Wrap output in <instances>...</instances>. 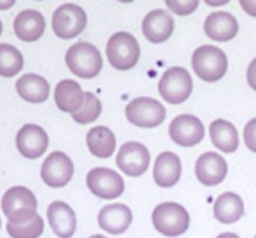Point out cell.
Here are the masks:
<instances>
[{
    "mask_svg": "<svg viewBox=\"0 0 256 238\" xmlns=\"http://www.w3.org/2000/svg\"><path fill=\"white\" fill-rule=\"evenodd\" d=\"M86 145L94 156L110 158L116 149V138L106 126H97L86 134Z\"/></svg>",
    "mask_w": 256,
    "mask_h": 238,
    "instance_id": "obj_25",
    "label": "cell"
},
{
    "mask_svg": "<svg viewBox=\"0 0 256 238\" xmlns=\"http://www.w3.org/2000/svg\"><path fill=\"white\" fill-rule=\"evenodd\" d=\"M0 34H2V20H0Z\"/></svg>",
    "mask_w": 256,
    "mask_h": 238,
    "instance_id": "obj_38",
    "label": "cell"
},
{
    "mask_svg": "<svg viewBox=\"0 0 256 238\" xmlns=\"http://www.w3.org/2000/svg\"><path fill=\"white\" fill-rule=\"evenodd\" d=\"M106 54L110 64L116 70H129L140 60V43L129 32H115L108 40Z\"/></svg>",
    "mask_w": 256,
    "mask_h": 238,
    "instance_id": "obj_4",
    "label": "cell"
},
{
    "mask_svg": "<svg viewBox=\"0 0 256 238\" xmlns=\"http://www.w3.org/2000/svg\"><path fill=\"white\" fill-rule=\"evenodd\" d=\"M154 183L162 188H170L174 184H178V181L181 179V160L178 154L166 150L162 152L156 162H154V170H152Z\"/></svg>",
    "mask_w": 256,
    "mask_h": 238,
    "instance_id": "obj_16",
    "label": "cell"
},
{
    "mask_svg": "<svg viewBox=\"0 0 256 238\" xmlns=\"http://www.w3.org/2000/svg\"><path fill=\"white\" fill-rule=\"evenodd\" d=\"M16 0H0V11H8L14 6Z\"/></svg>",
    "mask_w": 256,
    "mask_h": 238,
    "instance_id": "obj_33",
    "label": "cell"
},
{
    "mask_svg": "<svg viewBox=\"0 0 256 238\" xmlns=\"http://www.w3.org/2000/svg\"><path fill=\"white\" fill-rule=\"evenodd\" d=\"M84 27L86 13L77 4H63L52 14V30L61 40L76 38L84 30Z\"/></svg>",
    "mask_w": 256,
    "mask_h": 238,
    "instance_id": "obj_8",
    "label": "cell"
},
{
    "mask_svg": "<svg viewBox=\"0 0 256 238\" xmlns=\"http://www.w3.org/2000/svg\"><path fill=\"white\" fill-rule=\"evenodd\" d=\"M238 2H240V8H242L249 16L256 18V0H238Z\"/></svg>",
    "mask_w": 256,
    "mask_h": 238,
    "instance_id": "obj_31",
    "label": "cell"
},
{
    "mask_svg": "<svg viewBox=\"0 0 256 238\" xmlns=\"http://www.w3.org/2000/svg\"><path fill=\"white\" fill-rule=\"evenodd\" d=\"M244 142L248 145V149L256 152V118L249 120L244 128Z\"/></svg>",
    "mask_w": 256,
    "mask_h": 238,
    "instance_id": "obj_30",
    "label": "cell"
},
{
    "mask_svg": "<svg viewBox=\"0 0 256 238\" xmlns=\"http://www.w3.org/2000/svg\"><path fill=\"white\" fill-rule=\"evenodd\" d=\"M90 238H106V236H102V234H94V236H90Z\"/></svg>",
    "mask_w": 256,
    "mask_h": 238,
    "instance_id": "obj_36",
    "label": "cell"
},
{
    "mask_svg": "<svg viewBox=\"0 0 256 238\" xmlns=\"http://www.w3.org/2000/svg\"><path fill=\"white\" fill-rule=\"evenodd\" d=\"M24 68V56L9 43H0V76L13 77Z\"/></svg>",
    "mask_w": 256,
    "mask_h": 238,
    "instance_id": "obj_26",
    "label": "cell"
},
{
    "mask_svg": "<svg viewBox=\"0 0 256 238\" xmlns=\"http://www.w3.org/2000/svg\"><path fill=\"white\" fill-rule=\"evenodd\" d=\"M118 2H126V4H129V2H132V0H118Z\"/></svg>",
    "mask_w": 256,
    "mask_h": 238,
    "instance_id": "obj_37",
    "label": "cell"
},
{
    "mask_svg": "<svg viewBox=\"0 0 256 238\" xmlns=\"http://www.w3.org/2000/svg\"><path fill=\"white\" fill-rule=\"evenodd\" d=\"M248 82L256 92V58L251 61V64H249V68H248Z\"/></svg>",
    "mask_w": 256,
    "mask_h": 238,
    "instance_id": "obj_32",
    "label": "cell"
},
{
    "mask_svg": "<svg viewBox=\"0 0 256 238\" xmlns=\"http://www.w3.org/2000/svg\"><path fill=\"white\" fill-rule=\"evenodd\" d=\"M197 181L206 186L220 184L228 176V163L218 152H202L196 163Z\"/></svg>",
    "mask_w": 256,
    "mask_h": 238,
    "instance_id": "obj_13",
    "label": "cell"
},
{
    "mask_svg": "<svg viewBox=\"0 0 256 238\" xmlns=\"http://www.w3.org/2000/svg\"><path fill=\"white\" fill-rule=\"evenodd\" d=\"M160 95L165 98L168 104H181L192 95L194 81L192 76L188 74L186 68L172 66L165 70L158 82Z\"/></svg>",
    "mask_w": 256,
    "mask_h": 238,
    "instance_id": "obj_5",
    "label": "cell"
},
{
    "mask_svg": "<svg viewBox=\"0 0 256 238\" xmlns=\"http://www.w3.org/2000/svg\"><path fill=\"white\" fill-rule=\"evenodd\" d=\"M254 238H256V236H254Z\"/></svg>",
    "mask_w": 256,
    "mask_h": 238,
    "instance_id": "obj_39",
    "label": "cell"
},
{
    "mask_svg": "<svg viewBox=\"0 0 256 238\" xmlns=\"http://www.w3.org/2000/svg\"><path fill=\"white\" fill-rule=\"evenodd\" d=\"M54 100L58 110L64 111L74 115L76 111H79V108L84 102V92L81 90L79 82L72 81V79H64L60 81L54 88Z\"/></svg>",
    "mask_w": 256,
    "mask_h": 238,
    "instance_id": "obj_21",
    "label": "cell"
},
{
    "mask_svg": "<svg viewBox=\"0 0 256 238\" xmlns=\"http://www.w3.org/2000/svg\"><path fill=\"white\" fill-rule=\"evenodd\" d=\"M204 32L208 38L215 40V42H230L238 32V22L231 13L215 11L206 16Z\"/></svg>",
    "mask_w": 256,
    "mask_h": 238,
    "instance_id": "obj_17",
    "label": "cell"
},
{
    "mask_svg": "<svg viewBox=\"0 0 256 238\" xmlns=\"http://www.w3.org/2000/svg\"><path fill=\"white\" fill-rule=\"evenodd\" d=\"M86 184L94 196L100 199H115L124 194V179L115 170L106 166L92 168L86 176Z\"/></svg>",
    "mask_w": 256,
    "mask_h": 238,
    "instance_id": "obj_9",
    "label": "cell"
},
{
    "mask_svg": "<svg viewBox=\"0 0 256 238\" xmlns=\"http://www.w3.org/2000/svg\"><path fill=\"white\" fill-rule=\"evenodd\" d=\"M150 154L140 142H126L116 154V166L129 178H138L149 168Z\"/></svg>",
    "mask_w": 256,
    "mask_h": 238,
    "instance_id": "obj_10",
    "label": "cell"
},
{
    "mask_svg": "<svg viewBox=\"0 0 256 238\" xmlns=\"http://www.w3.org/2000/svg\"><path fill=\"white\" fill-rule=\"evenodd\" d=\"M48 224L60 238H72L76 233V213L63 200H54L47 210Z\"/></svg>",
    "mask_w": 256,
    "mask_h": 238,
    "instance_id": "obj_18",
    "label": "cell"
},
{
    "mask_svg": "<svg viewBox=\"0 0 256 238\" xmlns=\"http://www.w3.org/2000/svg\"><path fill=\"white\" fill-rule=\"evenodd\" d=\"M204 2H206L208 6H212V8H220V6L228 4L230 0H204Z\"/></svg>",
    "mask_w": 256,
    "mask_h": 238,
    "instance_id": "obj_34",
    "label": "cell"
},
{
    "mask_svg": "<svg viewBox=\"0 0 256 238\" xmlns=\"http://www.w3.org/2000/svg\"><path fill=\"white\" fill-rule=\"evenodd\" d=\"M166 8L180 16H188L199 8V0H165Z\"/></svg>",
    "mask_w": 256,
    "mask_h": 238,
    "instance_id": "obj_29",
    "label": "cell"
},
{
    "mask_svg": "<svg viewBox=\"0 0 256 238\" xmlns=\"http://www.w3.org/2000/svg\"><path fill=\"white\" fill-rule=\"evenodd\" d=\"M126 116H128L129 124L138 126V128H158L165 120L166 110L156 98L138 97L132 98L126 106Z\"/></svg>",
    "mask_w": 256,
    "mask_h": 238,
    "instance_id": "obj_6",
    "label": "cell"
},
{
    "mask_svg": "<svg viewBox=\"0 0 256 238\" xmlns=\"http://www.w3.org/2000/svg\"><path fill=\"white\" fill-rule=\"evenodd\" d=\"M132 222V213L126 204H110L98 212V226L106 233L122 234Z\"/></svg>",
    "mask_w": 256,
    "mask_h": 238,
    "instance_id": "obj_19",
    "label": "cell"
},
{
    "mask_svg": "<svg viewBox=\"0 0 256 238\" xmlns=\"http://www.w3.org/2000/svg\"><path fill=\"white\" fill-rule=\"evenodd\" d=\"M210 138L215 149H218L220 152L230 154L238 149V131L228 120L218 118L210 124Z\"/></svg>",
    "mask_w": 256,
    "mask_h": 238,
    "instance_id": "obj_22",
    "label": "cell"
},
{
    "mask_svg": "<svg viewBox=\"0 0 256 238\" xmlns=\"http://www.w3.org/2000/svg\"><path fill=\"white\" fill-rule=\"evenodd\" d=\"M70 72L82 79H94L102 68V56L95 45L88 42H79L66 50L64 56Z\"/></svg>",
    "mask_w": 256,
    "mask_h": 238,
    "instance_id": "obj_1",
    "label": "cell"
},
{
    "mask_svg": "<svg viewBox=\"0 0 256 238\" xmlns=\"http://www.w3.org/2000/svg\"><path fill=\"white\" fill-rule=\"evenodd\" d=\"M16 92L22 98L32 104L45 102L50 95V86L38 74H26L16 81Z\"/></svg>",
    "mask_w": 256,
    "mask_h": 238,
    "instance_id": "obj_23",
    "label": "cell"
},
{
    "mask_svg": "<svg viewBox=\"0 0 256 238\" xmlns=\"http://www.w3.org/2000/svg\"><path fill=\"white\" fill-rule=\"evenodd\" d=\"M192 68L201 81H220L228 72L226 52L214 45H201L192 56Z\"/></svg>",
    "mask_w": 256,
    "mask_h": 238,
    "instance_id": "obj_2",
    "label": "cell"
},
{
    "mask_svg": "<svg viewBox=\"0 0 256 238\" xmlns=\"http://www.w3.org/2000/svg\"><path fill=\"white\" fill-rule=\"evenodd\" d=\"M16 147L22 156L36 160L47 150L48 136L45 129L36 126V124H26L16 134Z\"/></svg>",
    "mask_w": 256,
    "mask_h": 238,
    "instance_id": "obj_14",
    "label": "cell"
},
{
    "mask_svg": "<svg viewBox=\"0 0 256 238\" xmlns=\"http://www.w3.org/2000/svg\"><path fill=\"white\" fill-rule=\"evenodd\" d=\"M102 111V104L97 98V95H94L92 92H84V102L79 108V111H76L72 115V118L77 124H92L100 116Z\"/></svg>",
    "mask_w": 256,
    "mask_h": 238,
    "instance_id": "obj_28",
    "label": "cell"
},
{
    "mask_svg": "<svg viewBox=\"0 0 256 238\" xmlns=\"http://www.w3.org/2000/svg\"><path fill=\"white\" fill-rule=\"evenodd\" d=\"M142 32L150 43H163L174 32V18L165 9H154L142 22Z\"/></svg>",
    "mask_w": 256,
    "mask_h": 238,
    "instance_id": "obj_15",
    "label": "cell"
},
{
    "mask_svg": "<svg viewBox=\"0 0 256 238\" xmlns=\"http://www.w3.org/2000/svg\"><path fill=\"white\" fill-rule=\"evenodd\" d=\"M8 233L11 238H40L43 233V220L38 213L26 220H8Z\"/></svg>",
    "mask_w": 256,
    "mask_h": 238,
    "instance_id": "obj_27",
    "label": "cell"
},
{
    "mask_svg": "<svg viewBox=\"0 0 256 238\" xmlns=\"http://www.w3.org/2000/svg\"><path fill=\"white\" fill-rule=\"evenodd\" d=\"M13 29L16 38L22 42H36L45 32V18L36 9H26L16 14Z\"/></svg>",
    "mask_w": 256,
    "mask_h": 238,
    "instance_id": "obj_20",
    "label": "cell"
},
{
    "mask_svg": "<svg viewBox=\"0 0 256 238\" xmlns=\"http://www.w3.org/2000/svg\"><path fill=\"white\" fill-rule=\"evenodd\" d=\"M217 238H238V234H235V233H222V234H218Z\"/></svg>",
    "mask_w": 256,
    "mask_h": 238,
    "instance_id": "obj_35",
    "label": "cell"
},
{
    "mask_svg": "<svg viewBox=\"0 0 256 238\" xmlns=\"http://www.w3.org/2000/svg\"><path fill=\"white\" fill-rule=\"evenodd\" d=\"M172 142L181 147H194L204 138V126L196 115H180L168 128Z\"/></svg>",
    "mask_w": 256,
    "mask_h": 238,
    "instance_id": "obj_11",
    "label": "cell"
},
{
    "mask_svg": "<svg viewBox=\"0 0 256 238\" xmlns=\"http://www.w3.org/2000/svg\"><path fill=\"white\" fill-rule=\"evenodd\" d=\"M74 176V163L64 152H52L42 165V179L47 186L61 188Z\"/></svg>",
    "mask_w": 256,
    "mask_h": 238,
    "instance_id": "obj_12",
    "label": "cell"
},
{
    "mask_svg": "<svg viewBox=\"0 0 256 238\" xmlns=\"http://www.w3.org/2000/svg\"><path fill=\"white\" fill-rule=\"evenodd\" d=\"M244 215V200L233 192H224L214 202V217L220 224H235Z\"/></svg>",
    "mask_w": 256,
    "mask_h": 238,
    "instance_id": "obj_24",
    "label": "cell"
},
{
    "mask_svg": "<svg viewBox=\"0 0 256 238\" xmlns=\"http://www.w3.org/2000/svg\"><path fill=\"white\" fill-rule=\"evenodd\" d=\"M152 224L158 233L168 238L181 236L190 226V215L178 202H162L152 212Z\"/></svg>",
    "mask_w": 256,
    "mask_h": 238,
    "instance_id": "obj_3",
    "label": "cell"
},
{
    "mask_svg": "<svg viewBox=\"0 0 256 238\" xmlns=\"http://www.w3.org/2000/svg\"><path fill=\"white\" fill-rule=\"evenodd\" d=\"M38 200L36 196L26 186L9 188L2 197V212L8 217V220H26L36 215Z\"/></svg>",
    "mask_w": 256,
    "mask_h": 238,
    "instance_id": "obj_7",
    "label": "cell"
}]
</instances>
